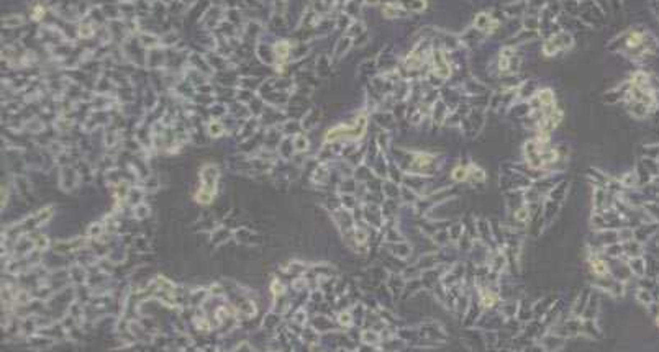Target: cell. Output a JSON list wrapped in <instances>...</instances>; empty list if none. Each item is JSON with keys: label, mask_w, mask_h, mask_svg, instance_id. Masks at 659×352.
<instances>
[{"label": "cell", "mask_w": 659, "mask_h": 352, "mask_svg": "<svg viewBox=\"0 0 659 352\" xmlns=\"http://www.w3.org/2000/svg\"><path fill=\"white\" fill-rule=\"evenodd\" d=\"M430 73L435 74L438 79H441L443 82L448 81L453 74V69H451V64L448 59V54L443 51V49H432V54H430Z\"/></svg>", "instance_id": "7a4b0ae2"}, {"label": "cell", "mask_w": 659, "mask_h": 352, "mask_svg": "<svg viewBox=\"0 0 659 352\" xmlns=\"http://www.w3.org/2000/svg\"><path fill=\"white\" fill-rule=\"evenodd\" d=\"M572 45H574V38H572V34L568 33L566 30H559L544 40V43L541 45V53L548 57H553L557 53L572 48Z\"/></svg>", "instance_id": "6da1fadb"}, {"label": "cell", "mask_w": 659, "mask_h": 352, "mask_svg": "<svg viewBox=\"0 0 659 352\" xmlns=\"http://www.w3.org/2000/svg\"><path fill=\"white\" fill-rule=\"evenodd\" d=\"M397 4L407 12H412V13H421L428 5L426 0H397Z\"/></svg>", "instance_id": "277c9868"}, {"label": "cell", "mask_w": 659, "mask_h": 352, "mask_svg": "<svg viewBox=\"0 0 659 352\" xmlns=\"http://www.w3.org/2000/svg\"><path fill=\"white\" fill-rule=\"evenodd\" d=\"M497 300H499L497 293L492 292L490 289H482L481 290V303H482V306L492 308L493 305L497 303Z\"/></svg>", "instance_id": "ba28073f"}, {"label": "cell", "mask_w": 659, "mask_h": 352, "mask_svg": "<svg viewBox=\"0 0 659 352\" xmlns=\"http://www.w3.org/2000/svg\"><path fill=\"white\" fill-rule=\"evenodd\" d=\"M468 174H469V169H468V164H457V166H454L453 167V170H451V179H453V182H456V184H461V182H468Z\"/></svg>", "instance_id": "52a82bcc"}, {"label": "cell", "mask_w": 659, "mask_h": 352, "mask_svg": "<svg viewBox=\"0 0 659 352\" xmlns=\"http://www.w3.org/2000/svg\"><path fill=\"white\" fill-rule=\"evenodd\" d=\"M474 28L481 33H492L499 28V20L493 18V15L489 12H481L474 18Z\"/></svg>", "instance_id": "3957f363"}, {"label": "cell", "mask_w": 659, "mask_h": 352, "mask_svg": "<svg viewBox=\"0 0 659 352\" xmlns=\"http://www.w3.org/2000/svg\"><path fill=\"white\" fill-rule=\"evenodd\" d=\"M468 169H469V174H468V182H471V184H482L484 181H485V170L484 169H481L479 166H476V164H468Z\"/></svg>", "instance_id": "5b68a950"}, {"label": "cell", "mask_w": 659, "mask_h": 352, "mask_svg": "<svg viewBox=\"0 0 659 352\" xmlns=\"http://www.w3.org/2000/svg\"><path fill=\"white\" fill-rule=\"evenodd\" d=\"M590 269H592V272L599 278L600 277H607V274H608V264L604 259H602V257H599V256H596L594 259H590Z\"/></svg>", "instance_id": "8992f818"}]
</instances>
